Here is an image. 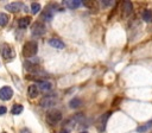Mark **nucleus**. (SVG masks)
<instances>
[{"instance_id":"f03ea898","label":"nucleus","mask_w":152,"mask_h":133,"mask_svg":"<svg viewBox=\"0 0 152 133\" xmlns=\"http://www.w3.org/2000/svg\"><path fill=\"white\" fill-rule=\"evenodd\" d=\"M58 102V97H57V94L56 93H51V94H48L45 95L42 100H40V106L45 109H49L53 106H56V103Z\"/></svg>"},{"instance_id":"a878e982","label":"nucleus","mask_w":152,"mask_h":133,"mask_svg":"<svg viewBox=\"0 0 152 133\" xmlns=\"http://www.w3.org/2000/svg\"><path fill=\"white\" fill-rule=\"evenodd\" d=\"M59 133H69V131H66V129H64V128H63V129H61V131H59Z\"/></svg>"},{"instance_id":"f8f14e48","label":"nucleus","mask_w":152,"mask_h":133,"mask_svg":"<svg viewBox=\"0 0 152 133\" xmlns=\"http://www.w3.org/2000/svg\"><path fill=\"white\" fill-rule=\"evenodd\" d=\"M27 95H28L31 99L37 97V96L39 95V89H38V87H37L36 84L28 86V88H27Z\"/></svg>"},{"instance_id":"39448f33","label":"nucleus","mask_w":152,"mask_h":133,"mask_svg":"<svg viewBox=\"0 0 152 133\" xmlns=\"http://www.w3.org/2000/svg\"><path fill=\"white\" fill-rule=\"evenodd\" d=\"M1 53L6 59H12L15 57V51L13 50V48L8 44H2L1 45Z\"/></svg>"},{"instance_id":"6e6552de","label":"nucleus","mask_w":152,"mask_h":133,"mask_svg":"<svg viewBox=\"0 0 152 133\" xmlns=\"http://www.w3.org/2000/svg\"><path fill=\"white\" fill-rule=\"evenodd\" d=\"M36 86L38 87V89H40L43 91H50L53 88L52 83L50 81H48V80H39V81H37Z\"/></svg>"},{"instance_id":"a211bd4d","label":"nucleus","mask_w":152,"mask_h":133,"mask_svg":"<svg viewBox=\"0 0 152 133\" xmlns=\"http://www.w3.org/2000/svg\"><path fill=\"white\" fill-rule=\"evenodd\" d=\"M151 127H152V120H151V121H147L146 124H144V125H141V126H139V127L137 128V132L144 133V132H146L147 129H150Z\"/></svg>"},{"instance_id":"2eb2a0df","label":"nucleus","mask_w":152,"mask_h":133,"mask_svg":"<svg viewBox=\"0 0 152 133\" xmlns=\"http://www.w3.org/2000/svg\"><path fill=\"white\" fill-rule=\"evenodd\" d=\"M122 10H124V12H125V15H129V14L132 13V11H133V5H132V2H131V1H125V2L122 4Z\"/></svg>"},{"instance_id":"ddd939ff","label":"nucleus","mask_w":152,"mask_h":133,"mask_svg":"<svg viewBox=\"0 0 152 133\" xmlns=\"http://www.w3.org/2000/svg\"><path fill=\"white\" fill-rule=\"evenodd\" d=\"M82 2H83V1H81V0H66V1H63V4H64L66 7L71 8V10H75V8H77V7H80V6L82 5Z\"/></svg>"},{"instance_id":"4468645a","label":"nucleus","mask_w":152,"mask_h":133,"mask_svg":"<svg viewBox=\"0 0 152 133\" xmlns=\"http://www.w3.org/2000/svg\"><path fill=\"white\" fill-rule=\"evenodd\" d=\"M30 23H31V18L30 17H23V18L19 19L18 26H19V28H26L30 25Z\"/></svg>"},{"instance_id":"5701e85b","label":"nucleus","mask_w":152,"mask_h":133,"mask_svg":"<svg viewBox=\"0 0 152 133\" xmlns=\"http://www.w3.org/2000/svg\"><path fill=\"white\" fill-rule=\"evenodd\" d=\"M7 112V108L5 106H0V115H4Z\"/></svg>"},{"instance_id":"412c9836","label":"nucleus","mask_w":152,"mask_h":133,"mask_svg":"<svg viewBox=\"0 0 152 133\" xmlns=\"http://www.w3.org/2000/svg\"><path fill=\"white\" fill-rule=\"evenodd\" d=\"M39 11H40V4H38V2H32V4H31V12H32L33 14H37Z\"/></svg>"},{"instance_id":"cd10ccee","label":"nucleus","mask_w":152,"mask_h":133,"mask_svg":"<svg viewBox=\"0 0 152 133\" xmlns=\"http://www.w3.org/2000/svg\"><path fill=\"white\" fill-rule=\"evenodd\" d=\"M2 133H6V132H2Z\"/></svg>"},{"instance_id":"1a4fd4ad","label":"nucleus","mask_w":152,"mask_h":133,"mask_svg":"<svg viewBox=\"0 0 152 133\" xmlns=\"http://www.w3.org/2000/svg\"><path fill=\"white\" fill-rule=\"evenodd\" d=\"M21 7H23V4L19 2V1H14V2H11V4H8V5L5 6V8H6L8 12H13V13L18 12Z\"/></svg>"},{"instance_id":"20e7f679","label":"nucleus","mask_w":152,"mask_h":133,"mask_svg":"<svg viewBox=\"0 0 152 133\" xmlns=\"http://www.w3.org/2000/svg\"><path fill=\"white\" fill-rule=\"evenodd\" d=\"M31 31H32V34H33V36L39 37V36H43V34L46 32V27H45V25H44L43 23L37 21V23H34V24L32 25Z\"/></svg>"},{"instance_id":"393cba45","label":"nucleus","mask_w":152,"mask_h":133,"mask_svg":"<svg viewBox=\"0 0 152 133\" xmlns=\"http://www.w3.org/2000/svg\"><path fill=\"white\" fill-rule=\"evenodd\" d=\"M20 133H31V132H30V129H27V128H23V129L20 131Z\"/></svg>"},{"instance_id":"4be33fe9","label":"nucleus","mask_w":152,"mask_h":133,"mask_svg":"<svg viewBox=\"0 0 152 133\" xmlns=\"http://www.w3.org/2000/svg\"><path fill=\"white\" fill-rule=\"evenodd\" d=\"M100 2H101V5H102V7L104 8V7H108V6H110L113 1H109V0H104V1H100Z\"/></svg>"},{"instance_id":"bb28decb","label":"nucleus","mask_w":152,"mask_h":133,"mask_svg":"<svg viewBox=\"0 0 152 133\" xmlns=\"http://www.w3.org/2000/svg\"><path fill=\"white\" fill-rule=\"evenodd\" d=\"M81 133H88V132H87V131H84V132H81Z\"/></svg>"},{"instance_id":"9b49d317","label":"nucleus","mask_w":152,"mask_h":133,"mask_svg":"<svg viewBox=\"0 0 152 133\" xmlns=\"http://www.w3.org/2000/svg\"><path fill=\"white\" fill-rule=\"evenodd\" d=\"M49 44L55 49H64V46H65L64 43L58 38H50L49 39Z\"/></svg>"},{"instance_id":"7ed1b4c3","label":"nucleus","mask_w":152,"mask_h":133,"mask_svg":"<svg viewBox=\"0 0 152 133\" xmlns=\"http://www.w3.org/2000/svg\"><path fill=\"white\" fill-rule=\"evenodd\" d=\"M62 120V113L58 109H50L46 113V121L50 125H56Z\"/></svg>"},{"instance_id":"6ab92c4d","label":"nucleus","mask_w":152,"mask_h":133,"mask_svg":"<svg viewBox=\"0 0 152 133\" xmlns=\"http://www.w3.org/2000/svg\"><path fill=\"white\" fill-rule=\"evenodd\" d=\"M23 109H24V107H23V104H19V103H15L13 107H12V109H11V112H12V114H20L21 112H23Z\"/></svg>"},{"instance_id":"423d86ee","label":"nucleus","mask_w":152,"mask_h":133,"mask_svg":"<svg viewBox=\"0 0 152 133\" xmlns=\"http://www.w3.org/2000/svg\"><path fill=\"white\" fill-rule=\"evenodd\" d=\"M109 115H110V112H107L106 114L101 115L100 119L97 120L96 126H97V131H99V132H103V131L106 129V125H107V121H108V119H109Z\"/></svg>"},{"instance_id":"f257e3e1","label":"nucleus","mask_w":152,"mask_h":133,"mask_svg":"<svg viewBox=\"0 0 152 133\" xmlns=\"http://www.w3.org/2000/svg\"><path fill=\"white\" fill-rule=\"evenodd\" d=\"M38 51V44L36 40H30L27 43L24 44L23 46V55L28 58V57H33Z\"/></svg>"},{"instance_id":"f3484780","label":"nucleus","mask_w":152,"mask_h":133,"mask_svg":"<svg viewBox=\"0 0 152 133\" xmlns=\"http://www.w3.org/2000/svg\"><path fill=\"white\" fill-rule=\"evenodd\" d=\"M141 17H142L144 21H146V23H151V21H152V11H151V10H145V11L142 12Z\"/></svg>"},{"instance_id":"0eeeda50","label":"nucleus","mask_w":152,"mask_h":133,"mask_svg":"<svg viewBox=\"0 0 152 133\" xmlns=\"http://www.w3.org/2000/svg\"><path fill=\"white\" fill-rule=\"evenodd\" d=\"M13 96V90L11 87L8 86H5L0 89V100L2 101H8L11 97Z\"/></svg>"},{"instance_id":"b1692460","label":"nucleus","mask_w":152,"mask_h":133,"mask_svg":"<svg viewBox=\"0 0 152 133\" xmlns=\"http://www.w3.org/2000/svg\"><path fill=\"white\" fill-rule=\"evenodd\" d=\"M120 101H121V99H120V97H116V99H115V101L112 103V106H116V104H118Z\"/></svg>"},{"instance_id":"aec40b11","label":"nucleus","mask_w":152,"mask_h":133,"mask_svg":"<svg viewBox=\"0 0 152 133\" xmlns=\"http://www.w3.org/2000/svg\"><path fill=\"white\" fill-rule=\"evenodd\" d=\"M10 18L6 13H0V26H5L8 23Z\"/></svg>"},{"instance_id":"9d476101","label":"nucleus","mask_w":152,"mask_h":133,"mask_svg":"<svg viewBox=\"0 0 152 133\" xmlns=\"http://www.w3.org/2000/svg\"><path fill=\"white\" fill-rule=\"evenodd\" d=\"M42 18L45 19V21H51L52 18H53V10H52V6H49L45 8V11L43 12L42 14Z\"/></svg>"},{"instance_id":"dca6fc26","label":"nucleus","mask_w":152,"mask_h":133,"mask_svg":"<svg viewBox=\"0 0 152 133\" xmlns=\"http://www.w3.org/2000/svg\"><path fill=\"white\" fill-rule=\"evenodd\" d=\"M69 106H70V108H78L82 106V100H80L78 97H74L70 100Z\"/></svg>"}]
</instances>
